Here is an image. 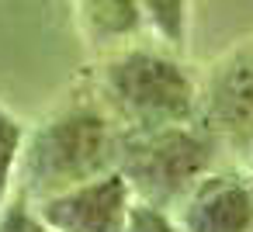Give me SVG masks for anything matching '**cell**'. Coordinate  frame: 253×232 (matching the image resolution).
Here are the masks:
<instances>
[{"instance_id":"1","label":"cell","mask_w":253,"mask_h":232,"mask_svg":"<svg viewBox=\"0 0 253 232\" xmlns=\"http://www.w3.org/2000/svg\"><path fill=\"white\" fill-rule=\"evenodd\" d=\"M122 139V125L108 115L97 94L73 97L28 128L14 187L32 201H45L59 191L118 170Z\"/></svg>"},{"instance_id":"2","label":"cell","mask_w":253,"mask_h":232,"mask_svg":"<svg viewBox=\"0 0 253 232\" xmlns=\"http://www.w3.org/2000/svg\"><path fill=\"white\" fill-rule=\"evenodd\" d=\"M94 94L122 132H149L198 118V80L163 45L135 42L101 56Z\"/></svg>"},{"instance_id":"3","label":"cell","mask_w":253,"mask_h":232,"mask_svg":"<svg viewBox=\"0 0 253 232\" xmlns=\"http://www.w3.org/2000/svg\"><path fill=\"white\" fill-rule=\"evenodd\" d=\"M225 159L229 156L222 153L218 139L194 118L184 125L125 132L118 173L128 180L135 201L173 211V204Z\"/></svg>"},{"instance_id":"4","label":"cell","mask_w":253,"mask_h":232,"mask_svg":"<svg viewBox=\"0 0 253 232\" xmlns=\"http://www.w3.org/2000/svg\"><path fill=\"white\" fill-rule=\"evenodd\" d=\"M198 121L232 163L253 153V39L229 49L198 80Z\"/></svg>"},{"instance_id":"5","label":"cell","mask_w":253,"mask_h":232,"mask_svg":"<svg viewBox=\"0 0 253 232\" xmlns=\"http://www.w3.org/2000/svg\"><path fill=\"white\" fill-rule=\"evenodd\" d=\"M173 222L184 232H253V177L243 163H218L177 204Z\"/></svg>"},{"instance_id":"6","label":"cell","mask_w":253,"mask_h":232,"mask_svg":"<svg viewBox=\"0 0 253 232\" xmlns=\"http://www.w3.org/2000/svg\"><path fill=\"white\" fill-rule=\"evenodd\" d=\"M52 232H125L135 194L118 170L35 201Z\"/></svg>"},{"instance_id":"7","label":"cell","mask_w":253,"mask_h":232,"mask_svg":"<svg viewBox=\"0 0 253 232\" xmlns=\"http://www.w3.org/2000/svg\"><path fill=\"white\" fill-rule=\"evenodd\" d=\"M77 18L84 39L101 56L135 45L142 35H149L139 0H77Z\"/></svg>"},{"instance_id":"8","label":"cell","mask_w":253,"mask_h":232,"mask_svg":"<svg viewBox=\"0 0 253 232\" xmlns=\"http://www.w3.org/2000/svg\"><path fill=\"white\" fill-rule=\"evenodd\" d=\"M139 4H142L149 35L163 49L180 52L187 42V25H191V0H139Z\"/></svg>"},{"instance_id":"9","label":"cell","mask_w":253,"mask_h":232,"mask_svg":"<svg viewBox=\"0 0 253 232\" xmlns=\"http://www.w3.org/2000/svg\"><path fill=\"white\" fill-rule=\"evenodd\" d=\"M25 139H28V125L0 104V204L7 201V194L18 184V163H21Z\"/></svg>"},{"instance_id":"10","label":"cell","mask_w":253,"mask_h":232,"mask_svg":"<svg viewBox=\"0 0 253 232\" xmlns=\"http://www.w3.org/2000/svg\"><path fill=\"white\" fill-rule=\"evenodd\" d=\"M0 232H52V225L42 218L39 204L14 187L0 204Z\"/></svg>"},{"instance_id":"11","label":"cell","mask_w":253,"mask_h":232,"mask_svg":"<svg viewBox=\"0 0 253 232\" xmlns=\"http://www.w3.org/2000/svg\"><path fill=\"white\" fill-rule=\"evenodd\" d=\"M125 232H184V229L173 222V215H170V211L153 208V204H146V201H135V204H132V215H128Z\"/></svg>"},{"instance_id":"12","label":"cell","mask_w":253,"mask_h":232,"mask_svg":"<svg viewBox=\"0 0 253 232\" xmlns=\"http://www.w3.org/2000/svg\"><path fill=\"white\" fill-rule=\"evenodd\" d=\"M243 166H246V170H250V177H253V153L246 156V163H243Z\"/></svg>"}]
</instances>
